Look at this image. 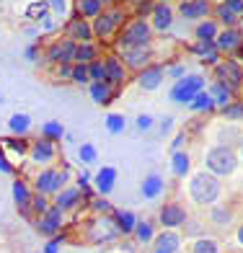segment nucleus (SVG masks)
Wrapping results in <instances>:
<instances>
[{
  "label": "nucleus",
  "mask_w": 243,
  "mask_h": 253,
  "mask_svg": "<svg viewBox=\"0 0 243 253\" xmlns=\"http://www.w3.org/2000/svg\"><path fill=\"white\" fill-rule=\"evenodd\" d=\"M210 96L215 98V103H220V106H228V101H230V90L223 85V83H215L210 88Z\"/></svg>",
  "instance_id": "obj_34"
},
{
  "label": "nucleus",
  "mask_w": 243,
  "mask_h": 253,
  "mask_svg": "<svg viewBox=\"0 0 243 253\" xmlns=\"http://www.w3.org/2000/svg\"><path fill=\"white\" fill-rule=\"evenodd\" d=\"M189 194L196 204H212L220 197V183L212 173H196L189 183Z\"/></svg>",
  "instance_id": "obj_1"
},
{
  "label": "nucleus",
  "mask_w": 243,
  "mask_h": 253,
  "mask_svg": "<svg viewBox=\"0 0 243 253\" xmlns=\"http://www.w3.org/2000/svg\"><path fill=\"white\" fill-rule=\"evenodd\" d=\"M67 178H70V176H67V170H54V178H52V189H49V194H57V191H60L65 183H67Z\"/></svg>",
  "instance_id": "obj_42"
},
{
  "label": "nucleus",
  "mask_w": 243,
  "mask_h": 253,
  "mask_svg": "<svg viewBox=\"0 0 243 253\" xmlns=\"http://www.w3.org/2000/svg\"><path fill=\"white\" fill-rule=\"evenodd\" d=\"M94 183H96V191L101 194V197L111 194L114 183H117V168H114V166H103V168L98 170V173H96Z\"/></svg>",
  "instance_id": "obj_9"
},
{
  "label": "nucleus",
  "mask_w": 243,
  "mask_h": 253,
  "mask_svg": "<svg viewBox=\"0 0 243 253\" xmlns=\"http://www.w3.org/2000/svg\"><path fill=\"white\" fill-rule=\"evenodd\" d=\"M124 126H127V119L122 117V114H109V117H106V129H109L111 134L124 132Z\"/></svg>",
  "instance_id": "obj_35"
},
{
  "label": "nucleus",
  "mask_w": 243,
  "mask_h": 253,
  "mask_svg": "<svg viewBox=\"0 0 243 253\" xmlns=\"http://www.w3.org/2000/svg\"><path fill=\"white\" fill-rule=\"evenodd\" d=\"M189 168H192V160H189L187 153H181V150L173 153V158H171V170H173V176L184 178V176L189 173Z\"/></svg>",
  "instance_id": "obj_24"
},
{
  "label": "nucleus",
  "mask_w": 243,
  "mask_h": 253,
  "mask_svg": "<svg viewBox=\"0 0 243 253\" xmlns=\"http://www.w3.org/2000/svg\"><path fill=\"white\" fill-rule=\"evenodd\" d=\"M171 8L166 5V3H160V5H155L153 8V26L158 29V31H166L168 26H171Z\"/></svg>",
  "instance_id": "obj_25"
},
{
  "label": "nucleus",
  "mask_w": 243,
  "mask_h": 253,
  "mask_svg": "<svg viewBox=\"0 0 243 253\" xmlns=\"http://www.w3.org/2000/svg\"><path fill=\"white\" fill-rule=\"evenodd\" d=\"M241 155H243V153H241Z\"/></svg>",
  "instance_id": "obj_61"
},
{
  "label": "nucleus",
  "mask_w": 243,
  "mask_h": 253,
  "mask_svg": "<svg viewBox=\"0 0 243 253\" xmlns=\"http://www.w3.org/2000/svg\"><path fill=\"white\" fill-rule=\"evenodd\" d=\"M54 155H57V150H54L52 140H47V137L37 140V142H34V147H31V158H34V163H49V160H52Z\"/></svg>",
  "instance_id": "obj_15"
},
{
  "label": "nucleus",
  "mask_w": 243,
  "mask_h": 253,
  "mask_svg": "<svg viewBox=\"0 0 243 253\" xmlns=\"http://www.w3.org/2000/svg\"><path fill=\"white\" fill-rule=\"evenodd\" d=\"M60 222H62V212L57 210V207H49V210L42 214V220H39V230L44 235H54L57 230H60Z\"/></svg>",
  "instance_id": "obj_16"
},
{
  "label": "nucleus",
  "mask_w": 243,
  "mask_h": 253,
  "mask_svg": "<svg viewBox=\"0 0 243 253\" xmlns=\"http://www.w3.org/2000/svg\"><path fill=\"white\" fill-rule=\"evenodd\" d=\"M75 62H78V65L96 62V47H94V44H91V42L78 44V47H75Z\"/></svg>",
  "instance_id": "obj_27"
},
{
  "label": "nucleus",
  "mask_w": 243,
  "mask_h": 253,
  "mask_svg": "<svg viewBox=\"0 0 243 253\" xmlns=\"http://www.w3.org/2000/svg\"><path fill=\"white\" fill-rule=\"evenodd\" d=\"M150 42V26L145 24L143 18H135L124 26L122 37H119V49H132V47H145Z\"/></svg>",
  "instance_id": "obj_3"
},
{
  "label": "nucleus",
  "mask_w": 243,
  "mask_h": 253,
  "mask_svg": "<svg viewBox=\"0 0 243 253\" xmlns=\"http://www.w3.org/2000/svg\"><path fill=\"white\" fill-rule=\"evenodd\" d=\"M75 3H78V13L83 18H98L103 10L101 0H75Z\"/></svg>",
  "instance_id": "obj_26"
},
{
  "label": "nucleus",
  "mask_w": 243,
  "mask_h": 253,
  "mask_svg": "<svg viewBox=\"0 0 243 253\" xmlns=\"http://www.w3.org/2000/svg\"><path fill=\"white\" fill-rule=\"evenodd\" d=\"M13 199H16V204H18V207H24V210L29 207L31 194H29V186H26L24 181H16V183H13Z\"/></svg>",
  "instance_id": "obj_30"
},
{
  "label": "nucleus",
  "mask_w": 243,
  "mask_h": 253,
  "mask_svg": "<svg viewBox=\"0 0 243 253\" xmlns=\"http://www.w3.org/2000/svg\"><path fill=\"white\" fill-rule=\"evenodd\" d=\"M88 181H91V173H86V170H83V173H80V189H83V191L88 186Z\"/></svg>",
  "instance_id": "obj_57"
},
{
  "label": "nucleus",
  "mask_w": 243,
  "mask_h": 253,
  "mask_svg": "<svg viewBox=\"0 0 243 253\" xmlns=\"http://www.w3.org/2000/svg\"><path fill=\"white\" fill-rule=\"evenodd\" d=\"M60 251V238H54L52 243H47V248H44V253H57Z\"/></svg>",
  "instance_id": "obj_54"
},
{
  "label": "nucleus",
  "mask_w": 243,
  "mask_h": 253,
  "mask_svg": "<svg viewBox=\"0 0 243 253\" xmlns=\"http://www.w3.org/2000/svg\"><path fill=\"white\" fill-rule=\"evenodd\" d=\"M137 83L145 90H158L160 83H163V67H145V70H140Z\"/></svg>",
  "instance_id": "obj_14"
},
{
  "label": "nucleus",
  "mask_w": 243,
  "mask_h": 253,
  "mask_svg": "<svg viewBox=\"0 0 243 253\" xmlns=\"http://www.w3.org/2000/svg\"><path fill=\"white\" fill-rule=\"evenodd\" d=\"M241 34L236 31V29H228V31H223V34H217V39H215V49H220V52H230V49H238L241 47Z\"/></svg>",
  "instance_id": "obj_18"
},
{
  "label": "nucleus",
  "mask_w": 243,
  "mask_h": 253,
  "mask_svg": "<svg viewBox=\"0 0 243 253\" xmlns=\"http://www.w3.org/2000/svg\"><path fill=\"white\" fill-rule=\"evenodd\" d=\"M67 31H70V39H73L75 44L91 42V37H94V26H91L83 16L73 18V21H70V26H67Z\"/></svg>",
  "instance_id": "obj_10"
},
{
  "label": "nucleus",
  "mask_w": 243,
  "mask_h": 253,
  "mask_svg": "<svg viewBox=\"0 0 243 253\" xmlns=\"http://www.w3.org/2000/svg\"><path fill=\"white\" fill-rule=\"evenodd\" d=\"M47 5H49V0H37V3H31V8L26 10V16L29 18H44L47 16Z\"/></svg>",
  "instance_id": "obj_40"
},
{
  "label": "nucleus",
  "mask_w": 243,
  "mask_h": 253,
  "mask_svg": "<svg viewBox=\"0 0 243 253\" xmlns=\"http://www.w3.org/2000/svg\"><path fill=\"white\" fill-rule=\"evenodd\" d=\"M212 220H215V222H225V220H230V214H228L225 210H215V212H212Z\"/></svg>",
  "instance_id": "obj_51"
},
{
  "label": "nucleus",
  "mask_w": 243,
  "mask_h": 253,
  "mask_svg": "<svg viewBox=\"0 0 243 253\" xmlns=\"http://www.w3.org/2000/svg\"><path fill=\"white\" fill-rule=\"evenodd\" d=\"M49 5L57 10V13H65V8H67V0H49Z\"/></svg>",
  "instance_id": "obj_52"
},
{
  "label": "nucleus",
  "mask_w": 243,
  "mask_h": 253,
  "mask_svg": "<svg viewBox=\"0 0 243 253\" xmlns=\"http://www.w3.org/2000/svg\"><path fill=\"white\" fill-rule=\"evenodd\" d=\"M124 65L132 67V70H145L147 62H150V49L147 47H132V49H124Z\"/></svg>",
  "instance_id": "obj_8"
},
{
  "label": "nucleus",
  "mask_w": 243,
  "mask_h": 253,
  "mask_svg": "<svg viewBox=\"0 0 243 253\" xmlns=\"http://www.w3.org/2000/svg\"><path fill=\"white\" fill-rule=\"evenodd\" d=\"M94 207H96L98 212H101V210H103V212H111V207H109V202H106V199H98V202H94Z\"/></svg>",
  "instance_id": "obj_55"
},
{
  "label": "nucleus",
  "mask_w": 243,
  "mask_h": 253,
  "mask_svg": "<svg viewBox=\"0 0 243 253\" xmlns=\"http://www.w3.org/2000/svg\"><path fill=\"white\" fill-rule=\"evenodd\" d=\"M73 83H78V85H86V83H91V75H88V65H73Z\"/></svg>",
  "instance_id": "obj_39"
},
{
  "label": "nucleus",
  "mask_w": 243,
  "mask_h": 253,
  "mask_svg": "<svg viewBox=\"0 0 243 253\" xmlns=\"http://www.w3.org/2000/svg\"><path fill=\"white\" fill-rule=\"evenodd\" d=\"M78 158L83 160V163L88 166V163H96V158H98V153H96V147L91 145V142H83L78 147Z\"/></svg>",
  "instance_id": "obj_36"
},
{
  "label": "nucleus",
  "mask_w": 243,
  "mask_h": 253,
  "mask_svg": "<svg viewBox=\"0 0 243 253\" xmlns=\"http://www.w3.org/2000/svg\"><path fill=\"white\" fill-rule=\"evenodd\" d=\"M52 178H54V168L42 170L39 178H37V191H39V194H49V189H52Z\"/></svg>",
  "instance_id": "obj_32"
},
{
  "label": "nucleus",
  "mask_w": 243,
  "mask_h": 253,
  "mask_svg": "<svg viewBox=\"0 0 243 253\" xmlns=\"http://www.w3.org/2000/svg\"><path fill=\"white\" fill-rule=\"evenodd\" d=\"M179 246H181V238L176 233H160L155 238L153 253H179Z\"/></svg>",
  "instance_id": "obj_17"
},
{
  "label": "nucleus",
  "mask_w": 243,
  "mask_h": 253,
  "mask_svg": "<svg viewBox=\"0 0 243 253\" xmlns=\"http://www.w3.org/2000/svg\"><path fill=\"white\" fill-rule=\"evenodd\" d=\"M103 70H106V83L109 85L124 83L127 70H124V62L119 60V57H106V60H103Z\"/></svg>",
  "instance_id": "obj_12"
},
{
  "label": "nucleus",
  "mask_w": 243,
  "mask_h": 253,
  "mask_svg": "<svg viewBox=\"0 0 243 253\" xmlns=\"http://www.w3.org/2000/svg\"><path fill=\"white\" fill-rule=\"evenodd\" d=\"M238 243H241V246H243V227H241V230H238Z\"/></svg>",
  "instance_id": "obj_58"
},
{
  "label": "nucleus",
  "mask_w": 243,
  "mask_h": 253,
  "mask_svg": "<svg viewBox=\"0 0 243 253\" xmlns=\"http://www.w3.org/2000/svg\"><path fill=\"white\" fill-rule=\"evenodd\" d=\"M238 49H241V52H243V42H241V47H238Z\"/></svg>",
  "instance_id": "obj_59"
},
{
  "label": "nucleus",
  "mask_w": 243,
  "mask_h": 253,
  "mask_svg": "<svg viewBox=\"0 0 243 253\" xmlns=\"http://www.w3.org/2000/svg\"><path fill=\"white\" fill-rule=\"evenodd\" d=\"M57 78H60V80H70L73 78V65H57Z\"/></svg>",
  "instance_id": "obj_46"
},
{
  "label": "nucleus",
  "mask_w": 243,
  "mask_h": 253,
  "mask_svg": "<svg viewBox=\"0 0 243 253\" xmlns=\"http://www.w3.org/2000/svg\"><path fill=\"white\" fill-rule=\"evenodd\" d=\"M8 129L13 137H24L31 129V117L29 114H13V117L8 119Z\"/></svg>",
  "instance_id": "obj_20"
},
{
  "label": "nucleus",
  "mask_w": 243,
  "mask_h": 253,
  "mask_svg": "<svg viewBox=\"0 0 243 253\" xmlns=\"http://www.w3.org/2000/svg\"><path fill=\"white\" fill-rule=\"evenodd\" d=\"M91 90V98H94L98 106H106V103L111 101V85L106 83V80H98V83H91L88 85Z\"/></svg>",
  "instance_id": "obj_21"
},
{
  "label": "nucleus",
  "mask_w": 243,
  "mask_h": 253,
  "mask_svg": "<svg viewBox=\"0 0 243 253\" xmlns=\"http://www.w3.org/2000/svg\"><path fill=\"white\" fill-rule=\"evenodd\" d=\"M135 124H137V129H140V132H145V129H150V126H153V117H147V114H140Z\"/></svg>",
  "instance_id": "obj_44"
},
{
  "label": "nucleus",
  "mask_w": 243,
  "mask_h": 253,
  "mask_svg": "<svg viewBox=\"0 0 243 253\" xmlns=\"http://www.w3.org/2000/svg\"><path fill=\"white\" fill-rule=\"evenodd\" d=\"M204 78L202 75H184L176 85L171 88V98L176 103H192L196 93H202Z\"/></svg>",
  "instance_id": "obj_4"
},
{
  "label": "nucleus",
  "mask_w": 243,
  "mask_h": 253,
  "mask_svg": "<svg viewBox=\"0 0 243 253\" xmlns=\"http://www.w3.org/2000/svg\"><path fill=\"white\" fill-rule=\"evenodd\" d=\"M196 39L199 42H215L217 39V24L215 21H202L196 26Z\"/></svg>",
  "instance_id": "obj_28"
},
{
  "label": "nucleus",
  "mask_w": 243,
  "mask_h": 253,
  "mask_svg": "<svg viewBox=\"0 0 243 253\" xmlns=\"http://www.w3.org/2000/svg\"><path fill=\"white\" fill-rule=\"evenodd\" d=\"M189 109H192V111H199V114H202V111H210V109H215V98L202 90V93L194 96V101L189 103Z\"/></svg>",
  "instance_id": "obj_29"
},
{
  "label": "nucleus",
  "mask_w": 243,
  "mask_h": 253,
  "mask_svg": "<svg viewBox=\"0 0 243 253\" xmlns=\"http://www.w3.org/2000/svg\"><path fill=\"white\" fill-rule=\"evenodd\" d=\"M34 204H37V210L44 214V212H47L49 210V204H47V199H44V194H39V197L37 199H34Z\"/></svg>",
  "instance_id": "obj_50"
},
{
  "label": "nucleus",
  "mask_w": 243,
  "mask_h": 253,
  "mask_svg": "<svg viewBox=\"0 0 243 253\" xmlns=\"http://www.w3.org/2000/svg\"><path fill=\"white\" fill-rule=\"evenodd\" d=\"M215 75H217V83H223L228 90H238L243 83V70L238 67V62H220Z\"/></svg>",
  "instance_id": "obj_7"
},
{
  "label": "nucleus",
  "mask_w": 243,
  "mask_h": 253,
  "mask_svg": "<svg viewBox=\"0 0 243 253\" xmlns=\"http://www.w3.org/2000/svg\"><path fill=\"white\" fill-rule=\"evenodd\" d=\"M204 166L210 168L215 176H230L238 168V158L230 147H212L204 158Z\"/></svg>",
  "instance_id": "obj_2"
},
{
  "label": "nucleus",
  "mask_w": 243,
  "mask_h": 253,
  "mask_svg": "<svg viewBox=\"0 0 243 253\" xmlns=\"http://www.w3.org/2000/svg\"><path fill=\"white\" fill-rule=\"evenodd\" d=\"M153 8H155L153 0H140V3H137V13H140V16H147V13H153Z\"/></svg>",
  "instance_id": "obj_45"
},
{
  "label": "nucleus",
  "mask_w": 243,
  "mask_h": 253,
  "mask_svg": "<svg viewBox=\"0 0 243 253\" xmlns=\"http://www.w3.org/2000/svg\"><path fill=\"white\" fill-rule=\"evenodd\" d=\"M192 52H194V54L207 57L210 62H215V60H217V54H215V42H199V44H194V47H192Z\"/></svg>",
  "instance_id": "obj_33"
},
{
  "label": "nucleus",
  "mask_w": 243,
  "mask_h": 253,
  "mask_svg": "<svg viewBox=\"0 0 243 253\" xmlns=\"http://www.w3.org/2000/svg\"><path fill=\"white\" fill-rule=\"evenodd\" d=\"M179 10L187 21H194V18H204L210 13V3L207 0H184Z\"/></svg>",
  "instance_id": "obj_13"
},
{
  "label": "nucleus",
  "mask_w": 243,
  "mask_h": 253,
  "mask_svg": "<svg viewBox=\"0 0 243 253\" xmlns=\"http://www.w3.org/2000/svg\"><path fill=\"white\" fill-rule=\"evenodd\" d=\"M101 3H111V0H101Z\"/></svg>",
  "instance_id": "obj_60"
},
{
  "label": "nucleus",
  "mask_w": 243,
  "mask_h": 253,
  "mask_svg": "<svg viewBox=\"0 0 243 253\" xmlns=\"http://www.w3.org/2000/svg\"><path fill=\"white\" fill-rule=\"evenodd\" d=\"M171 75L181 80V78H184V67H181V65H173V67H171Z\"/></svg>",
  "instance_id": "obj_56"
},
{
  "label": "nucleus",
  "mask_w": 243,
  "mask_h": 253,
  "mask_svg": "<svg viewBox=\"0 0 243 253\" xmlns=\"http://www.w3.org/2000/svg\"><path fill=\"white\" fill-rule=\"evenodd\" d=\"M26 60H31V62H37V60H39V49H37V44H31V47L26 49Z\"/></svg>",
  "instance_id": "obj_53"
},
{
  "label": "nucleus",
  "mask_w": 243,
  "mask_h": 253,
  "mask_svg": "<svg viewBox=\"0 0 243 253\" xmlns=\"http://www.w3.org/2000/svg\"><path fill=\"white\" fill-rule=\"evenodd\" d=\"M114 222H117V227H119V233H135V225H137V217H135V212H130V210H122V212H114Z\"/></svg>",
  "instance_id": "obj_23"
},
{
  "label": "nucleus",
  "mask_w": 243,
  "mask_h": 253,
  "mask_svg": "<svg viewBox=\"0 0 243 253\" xmlns=\"http://www.w3.org/2000/svg\"><path fill=\"white\" fill-rule=\"evenodd\" d=\"M217 16H220V21H223V24H228V26H236V21H238V16H236L230 8H225V5L217 8Z\"/></svg>",
  "instance_id": "obj_43"
},
{
  "label": "nucleus",
  "mask_w": 243,
  "mask_h": 253,
  "mask_svg": "<svg viewBox=\"0 0 243 253\" xmlns=\"http://www.w3.org/2000/svg\"><path fill=\"white\" fill-rule=\"evenodd\" d=\"M225 117H233V119L243 117V106L241 103H230V106H225Z\"/></svg>",
  "instance_id": "obj_47"
},
{
  "label": "nucleus",
  "mask_w": 243,
  "mask_h": 253,
  "mask_svg": "<svg viewBox=\"0 0 243 253\" xmlns=\"http://www.w3.org/2000/svg\"><path fill=\"white\" fill-rule=\"evenodd\" d=\"M135 238L140 240V243H150V240H153V225L150 222H137L135 225Z\"/></svg>",
  "instance_id": "obj_37"
},
{
  "label": "nucleus",
  "mask_w": 243,
  "mask_h": 253,
  "mask_svg": "<svg viewBox=\"0 0 243 253\" xmlns=\"http://www.w3.org/2000/svg\"><path fill=\"white\" fill-rule=\"evenodd\" d=\"M0 173H13V166L5 160V153L0 150Z\"/></svg>",
  "instance_id": "obj_49"
},
{
  "label": "nucleus",
  "mask_w": 243,
  "mask_h": 253,
  "mask_svg": "<svg viewBox=\"0 0 243 253\" xmlns=\"http://www.w3.org/2000/svg\"><path fill=\"white\" fill-rule=\"evenodd\" d=\"M225 8H230L236 16L243 13V0H225Z\"/></svg>",
  "instance_id": "obj_48"
},
{
  "label": "nucleus",
  "mask_w": 243,
  "mask_h": 253,
  "mask_svg": "<svg viewBox=\"0 0 243 253\" xmlns=\"http://www.w3.org/2000/svg\"><path fill=\"white\" fill-rule=\"evenodd\" d=\"M88 75H91V83H98V80H106V70H103V62H91L88 65Z\"/></svg>",
  "instance_id": "obj_41"
},
{
  "label": "nucleus",
  "mask_w": 243,
  "mask_h": 253,
  "mask_svg": "<svg viewBox=\"0 0 243 253\" xmlns=\"http://www.w3.org/2000/svg\"><path fill=\"white\" fill-rule=\"evenodd\" d=\"M160 191H163V178H160L158 173L145 176L143 186H140V194H143V197H145V199H155Z\"/></svg>",
  "instance_id": "obj_19"
},
{
  "label": "nucleus",
  "mask_w": 243,
  "mask_h": 253,
  "mask_svg": "<svg viewBox=\"0 0 243 253\" xmlns=\"http://www.w3.org/2000/svg\"><path fill=\"white\" fill-rule=\"evenodd\" d=\"M187 222V212L181 210L179 204H166L163 210H160V225L163 227H179V225H184Z\"/></svg>",
  "instance_id": "obj_11"
},
{
  "label": "nucleus",
  "mask_w": 243,
  "mask_h": 253,
  "mask_svg": "<svg viewBox=\"0 0 243 253\" xmlns=\"http://www.w3.org/2000/svg\"><path fill=\"white\" fill-rule=\"evenodd\" d=\"M78 202H80V189H65L62 194H57L54 207H57L60 212H67V210H73Z\"/></svg>",
  "instance_id": "obj_22"
},
{
  "label": "nucleus",
  "mask_w": 243,
  "mask_h": 253,
  "mask_svg": "<svg viewBox=\"0 0 243 253\" xmlns=\"http://www.w3.org/2000/svg\"><path fill=\"white\" fill-rule=\"evenodd\" d=\"M42 134L47 137V140H62L65 126H62V122H47L42 126Z\"/></svg>",
  "instance_id": "obj_31"
},
{
  "label": "nucleus",
  "mask_w": 243,
  "mask_h": 253,
  "mask_svg": "<svg viewBox=\"0 0 243 253\" xmlns=\"http://www.w3.org/2000/svg\"><path fill=\"white\" fill-rule=\"evenodd\" d=\"M124 21V10L114 8V10H101V16L96 18L94 24V37H101V39H109L114 31L122 26Z\"/></svg>",
  "instance_id": "obj_5"
},
{
  "label": "nucleus",
  "mask_w": 243,
  "mask_h": 253,
  "mask_svg": "<svg viewBox=\"0 0 243 253\" xmlns=\"http://www.w3.org/2000/svg\"><path fill=\"white\" fill-rule=\"evenodd\" d=\"M75 47H78V44L73 39H57L54 44H49V49H47L49 62H54V65H73Z\"/></svg>",
  "instance_id": "obj_6"
},
{
  "label": "nucleus",
  "mask_w": 243,
  "mask_h": 253,
  "mask_svg": "<svg viewBox=\"0 0 243 253\" xmlns=\"http://www.w3.org/2000/svg\"><path fill=\"white\" fill-rule=\"evenodd\" d=\"M192 253H217V243H215V240H210V238H199L192 246Z\"/></svg>",
  "instance_id": "obj_38"
}]
</instances>
